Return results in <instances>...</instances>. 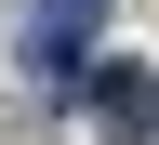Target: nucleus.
<instances>
[{
  "label": "nucleus",
  "mask_w": 159,
  "mask_h": 145,
  "mask_svg": "<svg viewBox=\"0 0 159 145\" xmlns=\"http://www.w3.org/2000/svg\"><path fill=\"white\" fill-rule=\"evenodd\" d=\"M93 27H106V0H27L13 53H27L40 79H80V66H93Z\"/></svg>",
  "instance_id": "f03ea898"
},
{
  "label": "nucleus",
  "mask_w": 159,
  "mask_h": 145,
  "mask_svg": "<svg viewBox=\"0 0 159 145\" xmlns=\"http://www.w3.org/2000/svg\"><path fill=\"white\" fill-rule=\"evenodd\" d=\"M80 119L106 145H159V66H133V53H106V66L80 79Z\"/></svg>",
  "instance_id": "f257e3e1"
}]
</instances>
